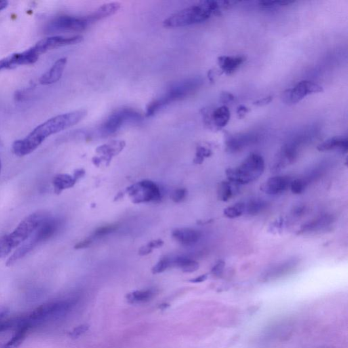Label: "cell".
Returning a JSON list of instances; mask_svg holds the SVG:
<instances>
[{
	"instance_id": "14",
	"label": "cell",
	"mask_w": 348,
	"mask_h": 348,
	"mask_svg": "<svg viewBox=\"0 0 348 348\" xmlns=\"http://www.w3.org/2000/svg\"><path fill=\"white\" fill-rule=\"evenodd\" d=\"M292 180L289 176H278L269 178L261 186L262 191L271 196H278L290 188Z\"/></svg>"
},
{
	"instance_id": "3",
	"label": "cell",
	"mask_w": 348,
	"mask_h": 348,
	"mask_svg": "<svg viewBox=\"0 0 348 348\" xmlns=\"http://www.w3.org/2000/svg\"><path fill=\"white\" fill-rule=\"evenodd\" d=\"M44 212L31 214L25 218L15 229L0 238V259L7 257L31 236L41 224L47 218Z\"/></svg>"
},
{
	"instance_id": "37",
	"label": "cell",
	"mask_w": 348,
	"mask_h": 348,
	"mask_svg": "<svg viewBox=\"0 0 348 348\" xmlns=\"http://www.w3.org/2000/svg\"><path fill=\"white\" fill-rule=\"evenodd\" d=\"M187 191L185 188H178L171 194V198L173 202L180 203L185 199Z\"/></svg>"
},
{
	"instance_id": "20",
	"label": "cell",
	"mask_w": 348,
	"mask_h": 348,
	"mask_svg": "<svg viewBox=\"0 0 348 348\" xmlns=\"http://www.w3.org/2000/svg\"><path fill=\"white\" fill-rule=\"evenodd\" d=\"M120 8L121 4L119 2H112V3L104 4L93 13L86 16V17H87L89 24H92L116 14Z\"/></svg>"
},
{
	"instance_id": "25",
	"label": "cell",
	"mask_w": 348,
	"mask_h": 348,
	"mask_svg": "<svg viewBox=\"0 0 348 348\" xmlns=\"http://www.w3.org/2000/svg\"><path fill=\"white\" fill-rule=\"evenodd\" d=\"M172 265L180 268L184 273H194L198 271L199 265L198 262L189 258L180 257L171 260Z\"/></svg>"
},
{
	"instance_id": "33",
	"label": "cell",
	"mask_w": 348,
	"mask_h": 348,
	"mask_svg": "<svg viewBox=\"0 0 348 348\" xmlns=\"http://www.w3.org/2000/svg\"><path fill=\"white\" fill-rule=\"evenodd\" d=\"M212 154L211 150L208 148L203 147V146H199L197 148L196 158L194 159V163L196 164H201L204 161L205 158L210 157Z\"/></svg>"
},
{
	"instance_id": "23",
	"label": "cell",
	"mask_w": 348,
	"mask_h": 348,
	"mask_svg": "<svg viewBox=\"0 0 348 348\" xmlns=\"http://www.w3.org/2000/svg\"><path fill=\"white\" fill-rule=\"evenodd\" d=\"M76 181L74 176L68 174H59L52 180L54 191L56 194H60L63 190L73 187Z\"/></svg>"
},
{
	"instance_id": "48",
	"label": "cell",
	"mask_w": 348,
	"mask_h": 348,
	"mask_svg": "<svg viewBox=\"0 0 348 348\" xmlns=\"http://www.w3.org/2000/svg\"><path fill=\"white\" fill-rule=\"evenodd\" d=\"M207 278V274H203L201 275V276L197 277V278L191 279V280H189V282L191 283H201L206 280Z\"/></svg>"
},
{
	"instance_id": "8",
	"label": "cell",
	"mask_w": 348,
	"mask_h": 348,
	"mask_svg": "<svg viewBox=\"0 0 348 348\" xmlns=\"http://www.w3.org/2000/svg\"><path fill=\"white\" fill-rule=\"evenodd\" d=\"M142 115L132 108H123L111 114L100 127L102 135L110 136L116 133L123 125L129 123L138 122Z\"/></svg>"
},
{
	"instance_id": "24",
	"label": "cell",
	"mask_w": 348,
	"mask_h": 348,
	"mask_svg": "<svg viewBox=\"0 0 348 348\" xmlns=\"http://www.w3.org/2000/svg\"><path fill=\"white\" fill-rule=\"evenodd\" d=\"M124 141H112L109 144H104L97 148V152L106 157V159L110 160L113 156H116L125 148Z\"/></svg>"
},
{
	"instance_id": "34",
	"label": "cell",
	"mask_w": 348,
	"mask_h": 348,
	"mask_svg": "<svg viewBox=\"0 0 348 348\" xmlns=\"http://www.w3.org/2000/svg\"><path fill=\"white\" fill-rule=\"evenodd\" d=\"M294 3V2L288 1H263L259 2V5L266 9H271V8H276L281 7V6L289 5V4Z\"/></svg>"
},
{
	"instance_id": "36",
	"label": "cell",
	"mask_w": 348,
	"mask_h": 348,
	"mask_svg": "<svg viewBox=\"0 0 348 348\" xmlns=\"http://www.w3.org/2000/svg\"><path fill=\"white\" fill-rule=\"evenodd\" d=\"M17 321L16 318H11V319L1 320H0V333L4 331L9 330L10 328L16 327Z\"/></svg>"
},
{
	"instance_id": "4",
	"label": "cell",
	"mask_w": 348,
	"mask_h": 348,
	"mask_svg": "<svg viewBox=\"0 0 348 348\" xmlns=\"http://www.w3.org/2000/svg\"><path fill=\"white\" fill-rule=\"evenodd\" d=\"M202 84V79L199 77L183 80L173 84L165 93L148 104L146 108V116H154L171 103L183 100L192 95L198 91Z\"/></svg>"
},
{
	"instance_id": "38",
	"label": "cell",
	"mask_w": 348,
	"mask_h": 348,
	"mask_svg": "<svg viewBox=\"0 0 348 348\" xmlns=\"http://www.w3.org/2000/svg\"><path fill=\"white\" fill-rule=\"evenodd\" d=\"M89 326L87 324H83L81 326L75 327V328L70 333V337L72 338H78L81 337V335L85 334L88 330H89Z\"/></svg>"
},
{
	"instance_id": "46",
	"label": "cell",
	"mask_w": 348,
	"mask_h": 348,
	"mask_svg": "<svg viewBox=\"0 0 348 348\" xmlns=\"http://www.w3.org/2000/svg\"><path fill=\"white\" fill-rule=\"evenodd\" d=\"M163 244H164V242H163V240H156L151 241L148 244L149 245L150 248L153 249L154 248H160V247L163 246Z\"/></svg>"
},
{
	"instance_id": "47",
	"label": "cell",
	"mask_w": 348,
	"mask_h": 348,
	"mask_svg": "<svg viewBox=\"0 0 348 348\" xmlns=\"http://www.w3.org/2000/svg\"><path fill=\"white\" fill-rule=\"evenodd\" d=\"M305 206H297L295 207L294 209H293V216H294V217H299L300 216L303 215L304 212H305Z\"/></svg>"
},
{
	"instance_id": "29",
	"label": "cell",
	"mask_w": 348,
	"mask_h": 348,
	"mask_svg": "<svg viewBox=\"0 0 348 348\" xmlns=\"http://www.w3.org/2000/svg\"><path fill=\"white\" fill-rule=\"evenodd\" d=\"M267 207V203L263 199H253L245 203V211L247 215L255 216L262 212Z\"/></svg>"
},
{
	"instance_id": "12",
	"label": "cell",
	"mask_w": 348,
	"mask_h": 348,
	"mask_svg": "<svg viewBox=\"0 0 348 348\" xmlns=\"http://www.w3.org/2000/svg\"><path fill=\"white\" fill-rule=\"evenodd\" d=\"M83 37L82 35H75L72 37H64L60 35H55L46 37L37 42L32 49L38 55L45 53L49 50L56 49V48L66 47V46L76 45L83 41Z\"/></svg>"
},
{
	"instance_id": "22",
	"label": "cell",
	"mask_w": 348,
	"mask_h": 348,
	"mask_svg": "<svg viewBox=\"0 0 348 348\" xmlns=\"http://www.w3.org/2000/svg\"><path fill=\"white\" fill-rule=\"evenodd\" d=\"M348 148V140L346 137L336 136L326 140L318 146L317 149L320 152L338 150L341 153H346Z\"/></svg>"
},
{
	"instance_id": "15",
	"label": "cell",
	"mask_w": 348,
	"mask_h": 348,
	"mask_svg": "<svg viewBox=\"0 0 348 348\" xmlns=\"http://www.w3.org/2000/svg\"><path fill=\"white\" fill-rule=\"evenodd\" d=\"M230 112L229 109L226 106H222L215 109L210 114L204 113L205 124L212 129V126L216 129H221L228 124L230 120Z\"/></svg>"
},
{
	"instance_id": "41",
	"label": "cell",
	"mask_w": 348,
	"mask_h": 348,
	"mask_svg": "<svg viewBox=\"0 0 348 348\" xmlns=\"http://www.w3.org/2000/svg\"><path fill=\"white\" fill-rule=\"evenodd\" d=\"M234 96L231 93H228V92H223L221 95V102L222 104H228L229 103L234 101Z\"/></svg>"
},
{
	"instance_id": "32",
	"label": "cell",
	"mask_w": 348,
	"mask_h": 348,
	"mask_svg": "<svg viewBox=\"0 0 348 348\" xmlns=\"http://www.w3.org/2000/svg\"><path fill=\"white\" fill-rule=\"evenodd\" d=\"M171 265H172L171 260L167 259V258H164V259H161L160 261L152 267V274H158L163 273V272L166 271V270L168 269L169 267H171Z\"/></svg>"
},
{
	"instance_id": "31",
	"label": "cell",
	"mask_w": 348,
	"mask_h": 348,
	"mask_svg": "<svg viewBox=\"0 0 348 348\" xmlns=\"http://www.w3.org/2000/svg\"><path fill=\"white\" fill-rule=\"evenodd\" d=\"M309 183L305 178H297L291 182L290 188L293 194L300 195L303 194Z\"/></svg>"
},
{
	"instance_id": "50",
	"label": "cell",
	"mask_w": 348,
	"mask_h": 348,
	"mask_svg": "<svg viewBox=\"0 0 348 348\" xmlns=\"http://www.w3.org/2000/svg\"><path fill=\"white\" fill-rule=\"evenodd\" d=\"M85 173V171H84L83 169H78L77 171H75L74 176H74L75 180H78L79 178L83 177Z\"/></svg>"
},
{
	"instance_id": "49",
	"label": "cell",
	"mask_w": 348,
	"mask_h": 348,
	"mask_svg": "<svg viewBox=\"0 0 348 348\" xmlns=\"http://www.w3.org/2000/svg\"><path fill=\"white\" fill-rule=\"evenodd\" d=\"M9 314V310L4 307H0V320H4Z\"/></svg>"
},
{
	"instance_id": "44",
	"label": "cell",
	"mask_w": 348,
	"mask_h": 348,
	"mask_svg": "<svg viewBox=\"0 0 348 348\" xmlns=\"http://www.w3.org/2000/svg\"><path fill=\"white\" fill-rule=\"evenodd\" d=\"M91 244V240H89V239H87V240L81 241V242H80L78 243V244H75L74 248L76 249L86 248H87L88 246H89Z\"/></svg>"
},
{
	"instance_id": "5",
	"label": "cell",
	"mask_w": 348,
	"mask_h": 348,
	"mask_svg": "<svg viewBox=\"0 0 348 348\" xmlns=\"http://www.w3.org/2000/svg\"><path fill=\"white\" fill-rule=\"evenodd\" d=\"M75 305L74 300H60L45 304L36 308L27 316L21 317V324L29 328L43 324L45 322L61 319L72 310Z\"/></svg>"
},
{
	"instance_id": "17",
	"label": "cell",
	"mask_w": 348,
	"mask_h": 348,
	"mask_svg": "<svg viewBox=\"0 0 348 348\" xmlns=\"http://www.w3.org/2000/svg\"><path fill=\"white\" fill-rule=\"evenodd\" d=\"M67 62L66 57H62L56 60L53 66L49 69L45 74L42 75L40 79V83L42 85H50L56 83L62 77L65 68H66Z\"/></svg>"
},
{
	"instance_id": "13",
	"label": "cell",
	"mask_w": 348,
	"mask_h": 348,
	"mask_svg": "<svg viewBox=\"0 0 348 348\" xmlns=\"http://www.w3.org/2000/svg\"><path fill=\"white\" fill-rule=\"evenodd\" d=\"M301 142L302 140L299 139L283 146L272 165V171L273 172H278L296 161L298 158L299 148Z\"/></svg>"
},
{
	"instance_id": "35",
	"label": "cell",
	"mask_w": 348,
	"mask_h": 348,
	"mask_svg": "<svg viewBox=\"0 0 348 348\" xmlns=\"http://www.w3.org/2000/svg\"><path fill=\"white\" fill-rule=\"evenodd\" d=\"M118 229V226L117 224H110V225H106L102 226V227L98 228L95 230L94 236L96 237H103L107 236V235L116 231Z\"/></svg>"
},
{
	"instance_id": "40",
	"label": "cell",
	"mask_w": 348,
	"mask_h": 348,
	"mask_svg": "<svg viewBox=\"0 0 348 348\" xmlns=\"http://www.w3.org/2000/svg\"><path fill=\"white\" fill-rule=\"evenodd\" d=\"M224 267H225V263L223 260H220L211 269V273L215 276H221V275L223 274Z\"/></svg>"
},
{
	"instance_id": "2",
	"label": "cell",
	"mask_w": 348,
	"mask_h": 348,
	"mask_svg": "<svg viewBox=\"0 0 348 348\" xmlns=\"http://www.w3.org/2000/svg\"><path fill=\"white\" fill-rule=\"evenodd\" d=\"M232 3L233 2L212 0L200 2L169 16L163 22V26L177 28L201 24L209 20L213 14L221 13L222 9L229 8Z\"/></svg>"
},
{
	"instance_id": "7",
	"label": "cell",
	"mask_w": 348,
	"mask_h": 348,
	"mask_svg": "<svg viewBox=\"0 0 348 348\" xmlns=\"http://www.w3.org/2000/svg\"><path fill=\"white\" fill-rule=\"evenodd\" d=\"M265 170V161L260 154L252 153L236 168L226 170L228 181L238 185L250 183L259 179Z\"/></svg>"
},
{
	"instance_id": "6",
	"label": "cell",
	"mask_w": 348,
	"mask_h": 348,
	"mask_svg": "<svg viewBox=\"0 0 348 348\" xmlns=\"http://www.w3.org/2000/svg\"><path fill=\"white\" fill-rule=\"evenodd\" d=\"M59 223L56 219L47 217L31 234L28 239L18 248L6 261V266H12L23 259L35 247L47 242L57 231Z\"/></svg>"
},
{
	"instance_id": "11",
	"label": "cell",
	"mask_w": 348,
	"mask_h": 348,
	"mask_svg": "<svg viewBox=\"0 0 348 348\" xmlns=\"http://www.w3.org/2000/svg\"><path fill=\"white\" fill-rule=\"evenodd\" d=\"M323 91V88L318 84L312 81H303L293 89H287L283 92L282 100L287 105H293L301 102L307 95Z\"/></svg>"
},
{
	"instance_id": "45",
	"label": "cell",
	"mask_w": 348,
	"mask_h": 348,
	"mask_svg": "<svg viewBox=\"0 0 348 348\" xmlns=\"http://www.w3.org/2000/svg\"><path fill=\"white\" fill-rule=\"evenodd\" d=\"M152 250L153 249L151 248L149 245L147 244L145 245V246L141 247L139 249L138 253H139L140 256H146L149 255V254L152 253Z\"/></svg>"
},
{
	"instance_id": "18",
	"label": "cell",
	"mask_w": 348,
	"mask_h": 348,
	"mask_svg": "<svg viewBox=\"0 0 348 348\" xmlns=\"http://www.w3.org/2000/svg\"><path fill=\"white\" fill-rule=\"evenodd\" d=\"M333 217L330 215H322L316 219L303 224L299 230V234H309L312 233L320 232L326 229L333 224Z\"/></svg>"
},
{
	"instance_id": "27",
	"label": "cell",
	"mask_w": 348,
	"mask_h": 348,
	"mask_svg": "<svg viewBox=\"0 0 348 348\" xmlns=\"http://www.w3.org/2000/svg\"><path fill=\"white\" fill-rule=\"evenodd\" d=\"M29 328L27 325L18 326L12 338L7 343L2 345L1 348H17L24 341Z\"/></svg>"
},
{
	"instance_id": "51",
	"label": "cell",
	"mask_w": 348,
	"mask_h": 348,
	"mask_svg": "<svg viewBox=\"0 0 348 348\" xmlns=\"http://www.w3.org/2000/svg\"><path fill=\"white\" fill-rule=\"evenodd\" d=\"M8 5V2L7 1H0V11L1 10L5 9Z\"/></svg>"
},
{
	"instance_id": "16",
	"label": "cell",
	"mask_w": 348,
	"mask_h": 348,
	"mask_svg": "<svg viewBox=\"0 0 348 348\" xmlns=\"http://www.w3.org/2000/svg\"><path fill=\"white\" fill-rule=\"evenodd\" d=\"M257 141V136L251 133H240L230 136L226 140V150L232 153L240 152Z\"/></svg>"
},
{
	"instance_id": "19",
	"label": "cell",
	"mask_w": 348,
	"mask_h": 348,
	"mask_svg": "<svg viewBox=\"0 0 348 348\" xmlns=\"http://www.w3.org/2000/svg\"><path fill=\"white\" fill-rule=\"evenodd\" d=\"M174 239L184 246H192L200 239L201 234L198 230L190 228H180L172 232Z\"/></svg>"
},
{
	"instance_id": "21",
	"label": "cell",
	"mask_w": 348,
	"mask_h": 348,
	"mask_svg": "<svg viewBox=\"0 0 348 348\" xmlns=\"http://www.w3.org/2000/svg\"><path fill=\"white\" fill-rule=\"evenodd\" d=\"M246 58L242 56H221L218 59V63L223 72L226 75L234 74L243 64Z\"/></svg>"
},
{
	"instance_id": "42",
	"label": "cell",
	"mask_w": 348,
	"mask_h": 348,
	"mask_svg": "<svg viewBox=\"0 0 348 348\" xmlns=\"http://www.w3.org/2000/svg\"><path fill=\"white\" fill-rule=\"evenodd\" d=\"M272 100H273V97L272 96H268V97L256 101V102H254V105L257 106H264L269 104V103L272 102Z\"/></svg>"
},
{
	"instance_id": "52",
	"label": "cell",
	"mask_w": 348,
	"mask_h": 348,
	"mask_svg": "<svg viewBox=\"0 0 348 348\" xmlns=\"http://www.w3.org/2000/svg\"><path fill=\"white\" fill-rule=\"evenodd\" d=\"M1 170H2V162L1 160H0V173H1Z\"/></svg>"
},
{
	"instance_id": "28",
	"label": "cell",
	"mask_w": 348,
	"mask_h": 348,
	"mask_svg": "<svg viewBox=\"0 0 348 348\" xmlns=\"http://www.w3.org/2000/svg\"><path fill=\"white\" fill-rule=\"evenodd\" d=\"M238 184L230 181H223L220 184L219 190H218V198L222 201L229 200L235 192H236V187Z\"/></svg>"
},
{
	"instance_id": "39",
	"label": "cell",
	"mask_w": 348,
	"mask_h": 348,
	"mask_svg": "<svg viewBox=\"0 0 348 348\" xmlns=\"http://www.w3.org/2000/svg\"><path fill=\"white\" fill-rule=\"evenodd\" d=\"M14 68L12 65V55L6 56L5 58L0 60V72L4 70H8V69Z\"/></svg>"
},
{
	"instance_id": "43",
	"label": "cell",
	"mask_w": 348,
	"mask_h": 348,
	"mask_svg": "<svg viewBox=\"0 0 348 348\" xmlns=\"http://www.w3.org/2000/svg\"><path fill=\"white\" fill-rule=\"evenodd\" d=\"M248 112L249 109L247 107L240 106L238 107V110H237V114H238L239 119H243Z\"/></svg>"
},
{
	"instance_id": "9",
	"label": "cell",
	"mask_w": 348,
	"mask_h": 348,
	"mask_svg": "<svg viewBox=\"0 0 348 348\" xmlns=\"http://www.w3.org/2000/svg\"><path fill=\"white\" fill-rule=\"evenodd\" d=\"M87 17H77L70 15L56 16L45 27L48 34L64 32H80L85 30L89 25Z\"/></svg>"
},
{
	"instance_id": "26",
	"label": "cell",
	"mask_w": 348,
	"mask_h": 348,
	"mask_svg": "<svg viewBox=\"0 0 348 348\" xmlns=\"http://www.w3.org/2000/svg\"><path fill=\"white\" fill-rule=\"evenodd\" d=\"M154 295L152 290L135 291L129 293L126 298L129 303L141 304L150 301Z\"/></svg>"
},
{
	"instance_id": "10",
	"label": "cell",
	"mask_w": 348,
	"mask_h": 348,
	"mask_svg": "<svg viewBox=\"0 0 348 348\" xmlns=\"http://www.w3.org/2000/svg\"><path fill=\"white\" fill-rule=\"evenodd\" d=\"M127 192L134 203L157 201L161 198L159 186L154 182L147 180L129 186Z\"/></svg>"
},
{
	"instance_id": "1",
	"label": "cell",
	"mask_w": 348,
	"mask_h": 348,
	"mask_svg": "<svg viewBox=\"0 0 348 348\" xmlns=\"http://www.w3.org/2000/svg\"><path fill=\"white\" fill-rule=\"evenodd\" d=\"M87 115V110H81L52 117L35 127L24 139L14 142L12 144V152L16 156L20 157L31 154L36 150L47 138L78 124L85 119Z\"/></svg>"
},
{
	"instance_id": "30",
	"label": "cell",
	"mask_w": 348,
	"mask_h": 348,
	"mask_svg": "<svg viewBox=\"0 0 348 348\" xmlns=\"http://www.w3.org/2000/svg\"><path fill=\"white\" fill-rule=\"evenodd\" d=\"M244 211L245 203L240 202L224 209V215L228 219H236L244 214Z\"/></svg>"
}]
</instances>
